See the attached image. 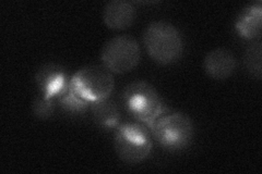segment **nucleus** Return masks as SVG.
Returning <instances> with one entry per match:
<instances>
[{
	"instance_id": "9b49d317",
	"label": "nucleus",
	"mask_w": 262,
	"mask_h": 174,
	"mask_svg": "<svg viewBox=\"0 0 262 174\" xmlns=\"http://www.w3.org/2000/svg\"><path fill=\"white\" fill-rule=\"evenodd\" d=\"M91 113L97 126L104 129L116 128L120 120V110L116 102L105 98L91 104Z\"/></svg>"
},
{
	"instance_id": "9d476101",
	"label": "nucleus",
	"mask_w": 262,
	"mask_h": 174,
	"mask_svg": "<svg viewBox=\"0 0 262 174\" xmlns=\"http://www.w3.org/2000/svg\"><path fill=\"white\" fill-rule=\"evenodd\" d=\"M262 23V4L257 2L246 6L237 16L235 28L241 37L248 40H260Z\"/></svg>"
},
{
	"instance_id": "20e7f679",
	"label": "nucleus",
	"mask_w": 262,
	"mask_h": 174,
	"mask_svg": "<svg viewBox=\"0 0 262 174\" xmlns=\"http://www.w3.org/2000/svg\"><path fill=\"white\" fill-rule=\"evenodd\" d=\"M114 147L122 161L137 164L151 155L153 144L149 130L143 124L125 123L119 126L115 134Z\"/></svg>"
},
{
	"instance_id": "ddd939ff",
	"label": "nucleus",
	"mask_w": 262,
	"mask_h": 174,
	"mask_svg": "<svg viewBox=\"0 0 262 174\" xmlns=\"http://www.w3.org/2000/svg\"><path fill=\"white\" fill-rule=\"evenodd\" d=\"M58 102L66 111L71 113L84 112L88 109L89 105H91L85 99L80 97L76 92H73L70 86L60 97H58Z\"/></svg>"
},
{
	"instance_id": "4468645a",
	"label": "nucleus",
	"mask_w": 262,
	"mask_h": 174,
	"mask_svg": "<svg viewBox=\"0 0 262 174\" xmlns=\"http://www.w3.org/2000/svg\"><path fill=\"white\" fill-rule=\"evenodd\" d=\"M32 109L34 114L39 119H48L52 117L55 111L53 99H47L44 96H38L33 103Z\"/></svg>"
},
{
	"instance_id": "f03ea898",
	"label": "nucleus",
	"mask_w": 262,
	"mask_h": 174,
	"mask_svg": "<svg viewBox=\"0 0 262 174\" xmlns=\"http://www.w3.org/2000/svg\"><path fill=\"white\" fill-rule=\"evenodd\" d=\"M121 99L126 110L147 129L166 111L158 90L144 81H137L127 85Z\"/></svg>"
},
{
	"instance_id": "6e6552de",
	"label": "nucleus",
	"mask_w": 262,
	"mask_h": 174,
	"mask_svg": "<svg viewBox=\"0 0 262 174\" xmlns=\"http://www.w3.org/2000/svg\"><path fill=\"white\" fill-rule=\"evenodd\" d=\"M203 65L210 78L224 81L233 76L237 67V61L231 51L226 48H215L207 54Z\"/></svg>"
},
{
	"instance_id": "0eeeda50",
	"label": "nucleus",
	"mask_w": 262,
	"mask_h": 174,
	"mask_svg": "<svg viewBox=\"0 0 262 174\" xmlns=\"http://www.w3.org/2000/svg\"><path fill=\"white\" fill-rule=\"evenodd\" d=\"M35 83L40 95L47 99H58L68 89L70 79L60 65L47 63L37 70Z\"/></svg>"
},
{
	"instance_id": "f257e3e1",
	"label": "nucleus",
	"mask_w": 262,
	"mask_h": 174,
	"mask_svg": "<svg viewBox=\"0 0 262 174\" xmlns=\"http://www.w3.org/2000/svg\"><path fill=\"white\" fill-rule=\"evenodd\" d=\"M143 44L152 59L162 65L176 62L184 51L180 32L173 24L165 21H155L146 27Z\"/></svg>"
},
{
	"instance_id": "f8f14e48",
	"label": "nucleus",
	"mask_w": 262,
	"mask_h": 174,
	"mask_svg": "<svg viewBox=\"0 0 262 174\" xmlns=\"http://www.w3.org/2000/svg\"><path fill=\"white\" fill-rule=\"evenodd\" d=\"M261 52L262 45L260 40H253L247 48L244 55V65L252 78L261 80L262 64H261Z\"/></svg>"
},
{
	"instance_id": "7ed1b4c3",
	"label": "nucleus",
	"mask_w": 262,
	"mask_h": 174,
	"mask_svg": "<svg viewBox=\"0 0 262 174\" xmlns=\"http://www.w3.org/2000/svg\"><path fill=\"white\" fill-rule=\"evenodd\" d=\"M150 130L159 144L170 152H179L187 148L194 135L192 120L187 114L178 111L162 113Z\"/></svg>"
},
{
	"instance_id": "1a4fd4ad",
	"label": "nucleus",
	"mask_w": 262,
	"mask_h": 174,
	"mask_svg": "<svg viewBox=\"0 0 262 174\" xmlns=\"http://www.w3.org/2000/svg\"><path fill=\"white\" fill-rule=\"evenodd\" d=\"M137 16L135 6L126 0H112L105 6L103 21L111 30L121 31L133 26Z\"/></svg>"
},
{
	"instance_id": "423d86ee",
	"label": "nucleus",
	"mask_w": 262,
	"mask_h": 174,
	"mask_svg": "<svg viewBox=\"0 0 262 174\" xmlns=\"http://www.w3.org/2000/svg\"><path fill=\"white\" fill-rule=\"evenodd\" d=\"M141 51L138 40L130 35H118L106 41L101 60L112 73L124 74L133 71L140 62Z\"/></svg>"
},
{
	"instance_id": "39448f33",
	"label": "nucleus",
	"mask_w": 262,
	"mask_h": 174,
	"mask_svg": "<svg viewBox=\"0 0 262 174\" xmlns=\"http://www.w3.org/2000/svg\"><path fill=\"white\" fill-rule=\"evenodd\" d=\"M70 88L80 97L92 104L108 98L114 90L113 74L101 65H86L70 78Z\"/></svg>"
}]
</instances>
